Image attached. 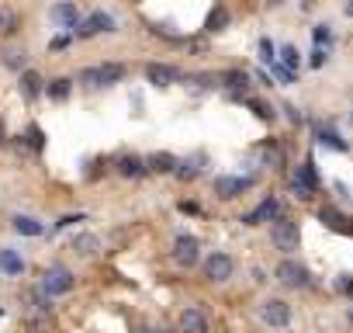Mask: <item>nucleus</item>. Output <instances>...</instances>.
I'll use <instances>...</instances> for the list:
<instances>
[{
  "label": "nucleus",
  "instance_id": "nucleus-9",
  "mask_svg": "<svg viewBox=\"0 0 353 333\" xmlns=\"http://www.w3.org/2000/svg\"><path fill=\"white\" fill-rule=\"evenodd\" d=\"M277 281H281L284 288H305V285H308V271H305V264H298V260H281V264H277Z\"/></svg>",
  "mask_w": 353,
  "mask_h": 333
},
{
  "label": "nucleus",
  "instance_id": "nucleus-38",
  "mask_svg": "<svg viewBox=\"0 0 353 333\" xmlns=\"http://www.w3.org/2000/svg\"><path fill=\"white\" fill-rule=\"evenodd\" d=\"M315 42H319V46L329 42V25H319V28H315Z\"/></svg>",
  "mask_w": 353,
  "mask_h": 333
},
{
  "label": "nucleus",
  "instance_id": "nucleus-31",
  "mask_svg": "<svg viewBox=\"0 0 353 333\" xmlns=\"http://www.w3.org/2000/svg\"><path fill=\"white\" fill-rule=\"evenodd\" d=\"M250 108H253V111H256L263 122H274V108H270L267 101H256V97H253V101H250Z\"/></svg>",
  "mask_w": 353,
  "mask_h": 333
},
{
  "label": "nucleus",
  "instance_id": "nucleus-6",
  "mask_svg": "<svg viewBox=\"0 0 353 333\" xmlns=\"http://www.w3.org/2000/svg\"><path fill=\"white\" fill-rule=\"evenodd\" d=\"M173 260L181 264V267H194V264L201 260V243H198L194 236L181 233V236L173 240Z\"/></svg>",
  "mask_w": 353,
  "mask_h": 333
},
{
  "label": "nucleus",
  "instance_id": "nucleus-13",
  "mask_svg": "<svg viewBox=\"0 0 353 333\" xmlns=\"http://www.w3.org/2000/svg\"><path fill=\"white\" fill-rule=\"evenodd\" d=\"M18 87H21V97L32 104V101H39V97H42V91H46V80H42L35 70H25V73H18Z\"/></svg>",
  "mask_w": 353,
  "mask_h": 333
},
{
  "label": "nucleus",
  "instance_id": "nucleus-33",
  "mask_svg": "<svg viewBox=\"0 0 353 333\" xmlns=\"http://www.w3.org/2000/svg\"><path fill=\"white\" fill-rule=\"evenodd\" d=\"M281 56H284V66H291V70L298 66V49H294V46H284Z\"/></svg>",
  "mask_w": 353,
  "mask_h": 333
},
{
  "label": "nucleus",
  "instance_id": "nucleus-16",
  "mask_svg": "<svg viewBox=\"0 0 353 333\" xmlns=\"http://www.w3.org/2000/svg\"><path fill=\"white\" fill-rule=\"evenodd\" d=\"M0 271H4L8 278H21L25 274V257L11 247H0Z\"/></svg>",
  "mask_w": 353,
  "mask_h": 333
},
{
  "label": "nucleus",
  "instance_id": "nucleus-27",
  "mask_svg": "<svg viewBox=\"0 0 353 333\" xmlns=\"http://www.w3.org/2000/svg\"><path fill=\"white\" fill-rule=\"evenodd\" d=\"M294 178H298L301 184H308L312 191L319 188V171H315V163H312V160H305V163L298 166V171H294Z\"/></svg>",
  "mask_w": 353,
  "mask_h": 333
},
{
  "label": "nucleus",
  "instance_id": "nucleus-25",
  "mask_svg": "<svg viewBox=\"0 0 353 333\" xmlns=\"http://www.w3.org/2000/svg\"><path fill=\"white\" fill-rule=\"evenodd\" d=\"M205 28L208 32H225L229 28V8H212V15H208V21H205Z\"/></svg>",
  "mask_w": 353,
  "mask_h": 333
},
{
  "label": "nucleus",
  "instance_id": "nucleus-17",
  "mask_svg": "<svg viewBox=\"0 0 353 333\" xmlns=\"http://www.w3.org/2000/svg\"><path fill=\"white\" fill-rule=\"evenodd\" d=\"M11 229H14L18 236H42V233H46V226H42L35 216H11Z\"/></svg>",
  "mask_w": 353,
  "mask_h": 333
},
{
  "label": "nucleus",
  "instance_id": "nucleus-35",
  "mask_svg": "<svg viewBox=\"0 0 353 333\" xmlns=\"http://www.w3.org/2000/svg\"><path fill=\"white\" fill-rule=\"evenodd\" d=\"M336 292L353 295V274H339V278H336Z\"/></svg>",
  "mask_w": 353,
  "mask_h": 333
},
{
  "label": "nucleus",
  "instance_id": "nucleus-41",
  "mask_svg": "<svg viewBox=\"0 0 353 333\" xmlns=\"http://www.w3.org/2000/svg\"><path fill=\"white\" fill-rule=\"evenodd\" d=\"M135 333H159V330H152V326H139Z\"/></svg>",
  "mask_w": 353,
  "mask_h": 333
},
{
  "label": "nucleus",
  "instance_id": "nucleus-24",
  "mask_svg": "<svg viewBox=\"0 0 353 333\" xmlns=\"http://www.w3.org/2000/svg\"><path fill=\"white\" fill-rule=\"evenodd\" d=\"M70 91H73V80H70V77H56V80H49V87H46V94H49L52 101H66Z\"/></svg>",
  "mask_w": 353,
  "mask_h": 333
},
{
  "label": "nucleus",
  "instance_id": "nucleus-11",
  "mask_svg": "<svg viewBox=\"0 0 353 333\" xmlns=\"http://www.w3.org/2000/svg\"><path fill=\"white\" fill-rule=\"evenodd\" d=\"M277 216H281V202H277L274 195H267L250 216H243V222H246V226H256V222H274Z\"/></svg>",
  "mask_w": 353,
  "mask_h": 333
},
{
  "label": "nucleus",
  "instance_id": "nucleus-14",
  "mask_svg": "<svg viewBox=\"0 0 353 333\" xmlns=\"http://www.w3.org/2000/svg\"><path fill=\"white\" fill-rule=\"evenodd\" d=\"M114 171L121 174V178H145V171H149V166H145V160L142 156H135V153H125V156H118V163H114Z\"/></svg>",
  "mask_w": 353,
  "mask_h": 333
},
{
  "label": "nucleus",
  "instance_id": "nucleus-12",
  "mask_svg": "<svg viewBox=\"0 0 353 333\" xmlns=\"http://www.w3.org/2000/svg\"><path fill=\"white\" fill-rule=\"evenodd\" d=\"M145 80L152 87H170L173 80H181V70H173L166 63H145Z\"/></svg>",
  "mask_w": 353,
  "mask_h": 333
},
{
  "label": "nucleus",
  "instance_id": "nucleus-1",
  "mask_svg": "<svg viewBox=\"0 0 353 333\" xmlns=\"http://www.w3.org/2000/svg\"><path fill=\"white\" fill-rule=\"evenodd\" d=\"M125 66L121 63H101V66H87V70H80V84L83 87H94V91H101V87H114V84H121L125 80Z\"/></svg>",
  "mask_w": 353,
  "mask_h": 333
},
{
  "label": "nucleus",
  "instance_id": "nucleus-5",
  "mask_svg": "<svg viewBox=\"0 0 353 333\" xmlns=\"http://www.w3.org/2000/svg\"><path fill=\"white\" fill-rule=\"evenodd\" d=\"M260 319L274 330H284L291 323V305L284 298H267V302H260Z\"/></svg>",
  "mask_w": 353,
  "mask_h": 333
},
{
  "label": "nucleus",
  "instance_id": "nucleus-4",
  "mask_svg": "<svg viewBox=\"0 0 353 333\" xmlns=\"http://www.w3.org/2000/svg\"><path fill=\"white\" fill-rule=\"evenodd\" d=\"M270 240H274L277 250H298V243H301L298 222L288 219V216H277V219H274V229H270Z\"/></svg>",
  "mask_w": 353,
  "mask_h": 333
},
{
  "label": "nucleus",
  "instance_id": "nucleus-43",
  "mask_svg": "<svg viewBox=\"0 0 353 333\" xmlns=\"http://www.w3.org/2000/svg\"><path fill=\"white\" fill-rule=\"evenodd\" d=\"M267 4H270V8H277V4H281V0H267Z\"/></svg>",
  "mask_w": 353,
  "mask_h": 333
},
{
  "label": "nucleus",
  "instance_id": "nucleus-29",
  "mask_svg": "<svg viewBox=\"0 0 353 333\" xmlns=\"http://www.w3.org/2000/svg\"><path fill=\"white\" fill-rule=\"evenodd\" d=\"M25 142H28L35 153H42V146H46V132H42L39 125H28V132H25Z\"/></svg>",
  "mask_w": 353,
  "mask_h": 333
},
{
  "label": "nucleus",
  "instance_id": "nucleus-39",
  "mask_svg": "<svg viewBox=\"0 0 353 333\" xmlns=\"http://www.w3.org/2000/svg\"><path fill=\"white\" fill-rule=\"evenodd\" d=\"M322 63H325V49H315V53H312V70H319Z\"/></svg>",
  "mask_w": 353,
  "mask_h": 333
},
{
  "label": "nucleus",
  "instance_id": "nucleus-23",
  "mask_svg": "<svg viewBox=\"0 0 353 333\" xmlns=\"http://www.w3.org/2000/svg\"><path fill=\"white\" fill-rule=\"evenodd\" d=\"M4 66L14 70V73H25L28 70V53L25 49H4Z\"/></svg>",
  "mask_w": 353,
  "mask_h": 333
},
{
  "label": "nucleus",
  "instance_id": "nucleus-37",
  "mask_svg": "<svg viewBox=\"0 0 353 333\" xmlns=\"http://www.w3.org/2000/svg\"><path fill=\"white\" fill-rule=\"evenodd\" d=\"M87 216H63L59 222H56V229H70V226H77V222H83Z\"/></svg>",
  "mask_w": 353,
  "mask_h": 333
},
{
  "label": "nucleus",
  "instance_id": "nucleus-42",
  "mask_svg": "<svg viewBox=\"0 0 353 333\" xmlns=\"http://www.w3.org/2000/svg\"><path fill=\"white\" fill-rule=\"evenodd\" d=\"M346 319H350V326H353V305H350V309H346Z\"/></svg>",
  "mask_w": 353,
  "mask_h": 333
},
{
  "label": "nucleus",
  "instance_id": "nucleus-30",
  "mask_svg": "<svg viewBox=\"0 0 353 333\" xmlns=\"http://www.w3.org/2000/svg\"><path fill=\"white\" fill-rule=\"evenodd\" d=\"M291 191H294V198H298V202H312V195H315V191H312L308 184H301L298 178H291Z\"/></svg>",
  "mask_w": 353,
  "mask_h": 333
},
{
  "label": "nucleus",
  "instance_id": "nucleus-10",
  "mask_svg": "<svg viewBox=\"0 0 353 333\" xmlns=\"http://www.w3.org/2000/svg\"><path fill=\"white\" fill-rule=\"evenodd\" d=\"M49 21L59 25V28H66V32H73V28L80 25V11H77L73 0H59V4L49 8Z\"/></svg>",
  "mask_w": 353,
  "mask_h": 333
},
{
  "label": "nucleus",
  "instance_id": "nucleus-34",
  "mask_svg": "<svg viewBox=\"0 0 353 333\" xmlns=\"http://www.w3.org/2000/svg\"><path fill=\"white\" fill-rule=\"evenodd\" d=\"M274 73H277V80H281V84H294V70H291V66H284V63H281V66H274Z\"/></svg>",
  "mask_w": 353,
  "mask_h": 333
},
{
  "label": "nucleus",
  "instance_id": "nucleus-18",
  "mask_svg": "<svg viewBox=\"0 0 353 333\" xmlns=\"http://www.w3.org/2000/svg\"><path fill=\"white\" fill-rule=\"evenodd\" d=\"M222 87H225L232 97H239V94L250 91V77H246L243 70H229V73H222Z\"/></svg>",
  "mask_w": 353,
  "mask_h": 333
},
{
  "label": "nucleus",
  "instance_id": "nucleus-36",
  "mask_svg": "<svg viewBox=\"0 0 353 333\" xmlns=\"http://www.w3.org/2000/svg\"><path fill=\"white\" fill-rule=\"evenodd\" d=\"M70 42H73V35H56V39L49 42V49H52V53H59V49H66Z\"/></svg>",
  "mask_w": 353,
  "mask_h": 333
},
{
  "label": "nucleus",
  "instance_id": "nucleus-7",
  "mask_svg": "<svg viewBox=\"0 0 353 333\" xmlns=\"http://www.w3.org/2000/svg\"><path fill=\"white\" fill-rule=\"evenodd\" d=\"M232 271H236V264H232V257L229 254H208L205 257V278L208 281H215V285H222V281H229L232 278Z\"/></svg>",
  "mask_w": 353,
  "mask_h": 333
},
{
  "label": "nucleus",
  "instance_id": "nucleus-19",
  "mask_svg": "<svg viewBox=\"0 0 353 333\" xmlns=\"http://www.w3.org/2000/svg\"><path fill=\"white\" fill-rule=\"evenodd\" d=\"M145 166L152 174H173L176 171V156L173 153H152L149 160H145Z\"/></svg>",
  "mask_w": 353,
  "mask_h": 333
},
{
  "label": "nucleus",
  "instance_id": "nucleus-8",
  "mask_svg": "<svg viewBox=\"0 0 353 333\" xmlns=\"http://www.w3.org/2000/svg\"><path fill=\"white\" fill-rule=\"evenodd\" d=\"M253 188V178H236V174H222V178H215V195L219 198H239L243 191H250Z\"/></svg>",
  "mask_w": 353,
  "mask_h": 333
},
{
  "label": "nucleus",
  "instance_id": "nucleus-2",
  "mask_svg": "<svg viewBox=\"0 0 353 333\" xmlns=\"http://www.w3.org/2000/svg\"><path fill=\"white\" fill-rule=\"evenodd\" d=\"M73 285H77V278H73V271L70 267H49L46 274H42V281H39V292L46 295V298H59V295H66V292H73Z\"/></svg>",
  "mask_w": 353,
  "mask_h": 333
},
{
  "label": "nucleus",
  "instance_id": "nucleus-28",
  "mask_svg": "<svg viewBox=\"0 0 353 333\" xmlns=\"http://www.w3.org/2000/svg\"><path fill=\"white\" fill-rule=\"evenodd\" d=\"M319 219H322V222H325L329 229H339V233H353V229L346 226V219H343V216H336L332 209H322V212H319Z\"/></svg>",
  "mask_w": 353,
  "mask_h": 333
},
{
  "label": "nucleus",
  "instance_id": "nucleus-22",
  "mask_svg": "<svg viewBox=\"0 0 353 333\" xmlns=\"http://www.w3.org/2000/svg\"><path fill=\"white\" fill-rule=\"evenodd\" d=\"M201 163L205 160H198V156H191V160H176V178H181V181H194L198 174H201Z\"/></svg>",
  "mask_w": 353,
  "mask_h": 333
},
{
  "label": "nucleus",
  "instance_id": "nucleus-26",
  "mask_svg": "<svg viewBox=\"0 0 353 333\" xmlns=\"http://www.w3.org/2000/svg\"><path fill=\"white\" fill-rule=\"evenodd\" d=\"M315 139H319V142H325V146H332V149H339V153H346V149H350V142H346V139H339L332 129H322V125H315Z\"/></svg>",
  "mask_w": 353,
  "mask_h": 333
},
{
  "label": "nucleus",
  "instance_id": "nucleus-3",
  "mask_svg": "<svg viewBox=\"0 0 353 333\" xmlns=\"http://www.w3.org/2000/svg\"><path fill=\"white\" fill-rule=\"evenodd\" d=\"M111 32H118V21L108 11H94L73 28V39H94V35H111Z\"/></svg>",
  "mask_w": 353,
  "mask_h": 333
},
{
  "label": "nucleus",
  "instance_id": "nucleus-15",
  "mask_svg": "<svg viewBox=\"0 0 353 333\" xmlns=\"http://www.w3.org/2000/svg\"><path fill=\"white\" fill-rule=\"evenodd\" d=\"M181 330L184 333H208V316L198 309V305H188L181 312Z\"/></svg>",
  "mask_w": 353,
  "mask_h": 333
},
{
  "label": "nucleus",
  "instance_id": "nucleus-40",
  "mask_svg": "<svg viewBox=\"0 0 353 333\" xmlns=\"http://www.w3.org/2000/svg\"><path fill=\"white\" fill-rule=\"evenodd\" d=\"M8 142V129H4V118H0V146Z\"/></svg>",
  "mask_w": 353,
  "mask_h": 333
},
{
  "label": "nucleus",
  "instance_id": "nucleus-32",
  "mask_svg": "<svg viewBox=\"0 0 353 333\" xmlns=\"http://www.w3.org/2000/svg\"><path fill=\"white\" fill-rule=\"evenodd\" d=\"M260 59H263L267 66H274V42H270V39H260Z\"/></svg>",
  "mask_w": 353,
  "mask_h": 333
},
{
  "label": "nucleus",
  "instance_id": "nucleus-21",
  "mask_svg": "<svg viewBox=\"0 0 353 333\" xmlns=\"http://www.w3.org/2000/svg\"><path fill=\"white\" fill-rule=\"evenodd\" d=\"M18 28H21V15H18V11H11V8H0V35L11 39Z\"/></svg>",
  "mask_w": 353,
  "mask_h": 333
},
{
  "label": "nucleus",
  "instance_id": "nucleus-20",
  "mask_svg": "<svg viewBox=\"0 0 353 333\" xmlns=\"http://www.w3.org/2000/svg\"><path fill=\"white\" fill-rule=\"evenodd\" d=\"M73 250H77L80 257H94V254L101 250V240H97L94 233H80V236H73Z\"/></svg>",
  "mask_w": 353,
  "mask_h": 333
}]
</instances>
